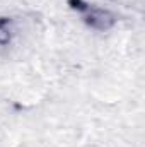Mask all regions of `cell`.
<instances>
[{"instance_id": "obj_1", "label": "cell", "mask_w": 145, "mask_h": 147, "mask_svg": "<svg viewBox=\"0 0 145 147\" xmlns=\"http://www.w3.org/2000/svg\"><path fill=\"white\" fill-rule=\"evenodd\" d=\"M72 7H75L79 12L84 14L85 21L96 28V29H108L114 24V17L109 14L108 10H103V9H97V7H91L89 3H82L80 0H72Z\"/></svg>"}, {"instance_id": "obj_2", "label": "cell", "mask_w": 145, "mask_h": 147, "mask_svg": "<svg viewBox=\"0 0 145 147\" xmlns=\"http://www.w3.org/2000/svg\"><path fill=\"white\" fill-rule=\"evenodd\" d=\"M10 41V21L0 19V45H7Z\"/></svg>"}]
</instances>
